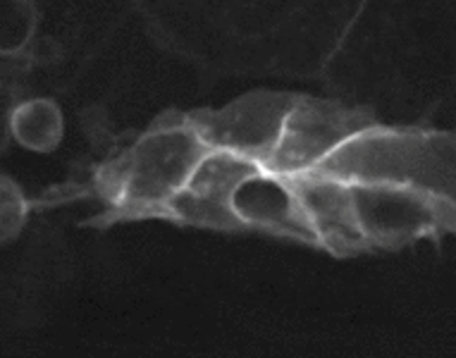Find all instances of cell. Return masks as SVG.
<instances>
[{
    "instance_id": "30bf717a",
    "label": "cell",
    "mask_w": 456,
    "mask_h": 358,
    "mask_svg": "<svg viewBox=\"0 0 456 358\" xmlns=\"http://www.w3.org/2000/svg\"><path fill=\"white\" fill-rule=\"evenodd\" d=\"M34 29V8L27 3H0V53L20 51Z\"/></svg>"
},
{
    "instance_id": "277c9868",
    "label": "cell",
    "mask_w": 456,
    "mask_h": 358,
    "mask_svg": "<svg viewBox=\"0 0 456 358\" xmlns=\"http://www.w3.org/2000/svg\"><path fill=\"white\" fill-rule=\"evenodd\" d=\"M380 125L370 108H356L339 101L304 96L294 103L284 122L282 139L265 165V170L294 177L314 170L339 146L352 142L361 132Z\"/></svg>"
},
{
    "instance_id": "6da1fadb",
    "label": "cell",
    "mask_w": 456,
    "mask_h": 358,
    "mask_svg": "<svg viewBox=\"0 0 456 358\" xmlns=\"http://www.w3.org/2000/svg\"><path fill=\"white\" fill-rule=\"evenodd\" d=\"M208 153L187 112H163L127 151L98 170L96 189L110 206L108 217L167 220L170 201L187 187L196 165Z\"/></svg>"
},
{
    "instance_id": "5b68a950",
    "label": "cell",
    "mask_w": 456,
    "mask_h": 358,
    "mask_svg": "<svg viewBox=\"0 0 456 358\" xmlns=\"http://www.w3.org/2000/svg\"><path fill=\"white\" fill-rule=\"evenodd\" d=\"M299 96L292 91H251L220 110L201 108L187 118L210 151H230L265 167Z\"/></svg>"
},
{
    "instance_id": "8992f818",
    "label": "cell",
    "mask_w": 456,
    "mask_h": 358,
    "mask_svg": "<svg viewBox=\"0 0 456 358\" xmlns=\"http://www.w3.org/2000/svg\"><path fill=\"white\" fill-rule=\"evenodd\" d=\"M263 170L261 163L230 151H210L196 165L187 187L170 201L167 220L187 227L241 232L232 213V196L241 182Z\"/></svg>"
},
{
    "instance_id": "3957f363",
    "label": "cell",
    "mask_w": 456,
    "mask_h": 358,
    "mask_svg": "<svg viewBox=\"0 0 456 358\" xmlns=\"http://www.w3.org/2000/svg\"><path fill=\"white\" fill-rule=\"evenodd\" d=\"M354 213L368 251H396L419 239L456 234V206L409 184L354 182Z\"/></svg>"
},
{
    "instance_id": "ba28073f",
    "label": "cell",
    "mask_w": 456,
    "mask_h": 358,
    "mask_svg": "<svg viewBox=\"0 0 456 358\" xmlns=\"http://www.w3.org/2000/svg\"><path fill=\"white\" fill-rule=\"evenodd\" d=\"M289 182H292L301 208L314 224L322 251L337 258L368 254L346 182L325 177L315 170L294 175Z\"/></svg>"
},
{
    "instance_id": "7a4b0ae2",
    "label": "cell",
    "mask_w": 456,
    "mask_h": 358,
    "mask_svg": "<svg viewBox=\"0 0 456 358\" xmlns=\"http://www.w3.org/2000/svg\"><path fill=\"white\" fill-rule=\"evenodd\" d=\"M325 177L409 184L456 206V134L430 127L375 125L315 165Z\"/></svg>"
},
{
    "instance_id": "9c48e42d",
    "label": "cell",
    "mask_w": 456,
    "mask_h": 358,
    "mask_svg": "<svg viewBox=\"0 0 456 358\" xmlns=\"http://www.w3.org/2000/svg\"><path fill=\"white\" fill-rule=\"evenodd\" d=\"M10 134L31 151H53L62 139V112L53 101H24L12 112Z\"/></svg>"
},
{
    "instance_id": "8fae6325",
    "label": "cell",
    "mask_w": 456,
    "mask_h": 358,
    "mask_svg": "<svg viewBox=\"0 0 456 358\" xmlns=\"http://www.w3.org/2000/svg\"><path fill=\"white\" fill-rule=\"evenodd\" d=\"M27 217V201L15 182L0 177V244L8 241L22 230Z\"/></svg>"
},
{
    "instance_id": "52a82bcc",
    "label": "cell",
    "mask_w": 456,
    "mask_h": 358,
    "mask_svg": "<svg viewBox=\"0 0 456 358\" xmlns=\"http://www.w3.org/2000/svg\"><path fill=\"white\" fill-rule=\"evenodd\" d=\"M232 213L241 232H263L321 248L314 224L301 208L289 177L258 170L241 182L232 196Z\"/></svg>"
},
{
    "instance_id": "7c38bea8",
    "label": "cell",
    "mask_w": 456,
    "mask_h": 358,
    "mask_svg": "<svg viewBox=\"0 0 456 358\" xmlns=\"http://www.w3.org/2000/svg\"><path fill=\"white\" fill-rule=\"evenodd\" d=\"M17 89L15 84L0 77V149L8 143L10 134V122H12V112L17 108Z\"/></svg>"
}]
</instances>
